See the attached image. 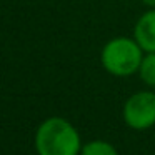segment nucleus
Returning <instances> with one entry per match:
<instances>
[{
    "instance_id": "nucleus-4",
    "label": "nucleus",
    "mask_w": 155,
    "mask_h": 155,
    "mask_svg": "<svg viewBox=\"0 0 155 155\" xmlns=\"http://www.w3.org/2000/svg\"><path fill=\"white\" fill-rule=\"evenodd\" d=\"M135 40L145 52H155V8L143 14L135 25Z\"/></svg>"
},
{
    "instance_id": "nucleus-5",
    "label": "nucleus",
    "mask_w": 155,
    "mask_h": 155,
    "mask_svg": "<svg viewBox=\"0 0 155 155\" xmlns=\"http://www.w3.org/2000/svg\"><path fill=\"white\" fill-rule=\"evenodd\" d=\"M138 74H140V78L147 85L155 87V52H148V55H145L142 58Z\"/></svg>"
},
{
    "instance_id": "nucleus-2",
    "label": "nucleus",
    "mask_w": 155,
    "mask_h": 155,
    "mask_svg": "<svg viewBox=\"0 0 155 155\" xmlns=\"http://www.w3.org/2000/svg\"><path fill=\"white\" fill-rule=\"evenodd\" d=\"M142 47L132 38L118 37L107 42L102 50V64L105 70L117 77H127L140 68L142 64Z\"/></svg>"
},
{
    "instance_id": "nucleus-3",
    "label": "nucleus",
    "mask_w": 155,
    "mask_h": 155,
    "mask_svg": "<svg viewBox=\"0 0 155 155\" xmlns=\"http://www.w3.org/2000/svg\"><path fill=\"white\" fill-rule=\"evenodd\" d=\"M124 118L128 127L145 130L155 125V94L138 92L134 94L124 107Z\"/></svg>"
},
{
    "instance_id": "nucleus-1",
    "label": "nucleus",
    "mask_w": 155,
    "mask_h": 155,
    "mask_svg": "<svg viewBox=\"0 0 155 155\" xmlns=\"http://www.w3.org/2000/svg\"><path fill=\"white\" fill-rule=\"evenodd\" d=\"M38 155H78L80 137L68 120L52 117L42 122L35 135Z\"/></svg>"
},
{
    "instance_id": "nucleus-6",
    "label": "nucleus",
    "mask_w": 155,
    "mask_h": 155,
    "mask_svg": "<svg viewBox=\"0 0 155 155\" xmlns=\"http://www.w3.org/2000/svg\"><path fill=\"white\" fill-rule=\"evenodd\" d=\"M80 153L82 155H118L114 145H110L108 142H104V140L88 142L87 145L82 147Z\"/></svg>"
},
{
    "instance_id": "nucleus-7",
    "label": "nucleus",
    "mask_w": 155,
    "mask_h": 155,
    "mask_svg": "<svg viewBox=\"0 0 155 155\" xmlns=\"http://www.w3.org/2000/svg\"><path fill=\"white\" fill-rule=\"evenodd\" d=\"M147 7H152V8H155V0H142Z\"/></svg>"
}]
</instances>
